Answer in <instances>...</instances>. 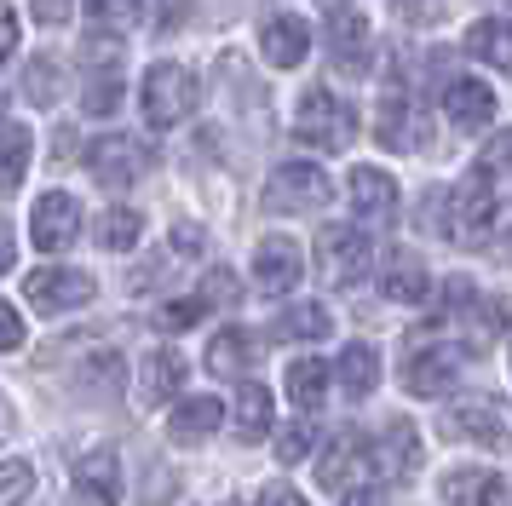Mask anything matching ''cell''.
<instances>
[{"instance_id": "1", "label": "cell", "mask_w": 512, "mask_h": 506, "mask_svg": "<svg viewBox=\"0 0 512 506\" xmlns=\"http://www.w3.org/2000/svg\"><path fill=\"white\" fill-rule=\"evenodd\" d=\"M443 311L455 322V340H461L472 357H489L495 340L507 334V305L495 294H478L466 276H449V282H443Z\"/></svg>"}, {"instance_id": "2", "label": "cell", "mask_w": 512, "mask_h": 506, "mask_svg": "<svg viewBox=\"0 0 512 506\" xmlns=\"http://www.w3.org/2000/svg\"><path fill=\"white\" fill-rule=\"evenodd\" d=\"M144 121L156 127V133H167V127H179V121H190L196 115V104H202V81H196V69L190 64H150V75H144Z\"/></svg>"}, {"instance_id": "3", "label": "cell", "mask_w": 512, "mask_h": 506, "mask_svg": "<svg viewBox=\"0 0 512 506\" xmlns=\"http://www.w3.org/2000/svg\"><path fill=\"white\" fill-rule=\"evenodd\" d=\"M294 138H300L305 150H346L351 138H357V110H351L340 92L328 87H311L300 92V104H294Z\"/></svg>"}, {"instance_id": "4", "label": "cell", "mask_w": 512, "mask_h": 506, "mask_svg": "<svg viewBox=\"0 0 512 506\" xmlns=\"http://www.w3.org/2000/svg\"><path fill=\"white\" fill-rule=\"evenodd\" d=\"M438 432L449 443H478V449H512V414L501 397H484V391H466L443 409Z\"/></svg>"}, {"instance_id": "5", "label": "cell", "mask_w": 512, "mask_h": 506, "mask_svg": "<svg viewBox=\"0 0 512 506\" xmlns=\"http://www.w3.org/2000/svg\"><path fill=\"white\" fill-rule=\"evenodd\" d=\"M98 294V282L87 271H70V265H41V271L24 276V299L35 317H64V311H81L87 299Z\"/></svg>"}, {"instance_id": "6", "label": "cell", "mask_w": 512, "mask_h": 506, "mask_svg": "<svg viewBox=\"0 0 512 506\" xmlns=\"http://www.w3.org/2000/svg\"><path fill=\"white\" fill-rule=\"evenodd\" d=\"M369 236L357 225H323L317 236V276H323L328 288H351V282H363L369 276Z\"/></svg>"}, {"instance_id": "7", "label": "cell", "mask_w": 512, "mask_h": 506, "mask_svg": "<svg viewBox=\"0 0 512 506\" xmlns=\"http://www.w3.org/2000/svg\"><path fill=\"white\" fill-rule=\"evenodd\" d=\"M449 202H455V242H484L489 225H495V167L484 161V167L461 173Z\"/></svg>"}, {"instance_id": "8", "label": "cell", "mask_w": 512, "mask_h": 506, "mask_svg": "<svg viewBox=\"0 0 512 506\" xmlns=\"http://www.w3.org/2000/svg\"><path fill=\"white\" fill-rule=\"evenodd\" d=\"M328 202V173L311 161H282L277 173L265 179V207L271 213H311Z\"/></svg>"}, {"instance_id": "9", "label": "cell", "mask_w": 512, "mask_h": 506, "mask_svg": "<svg viewBox=\"0 0 512 506\" xmlns=\"http://www.w3.org/2000/svg\"><path fill=\"white\" fill-rule=\"evenodd\" d=\"M455 386V351L443 340H409L403 345V391L409 397H443Z\"/></svg>"}, {"instance_id": "10", "label": "cell", "mask_w": 512, "mask_h": 506, "mask_svg": "<svg viewBox=\"0 0 512 506\" xmlns=\"http://www.w3.org/2000/svg\"><path fill=\"white\" fill-rule=\"evenodd\" d=\"M144 167H150V150H144L139 138H127V133L93 138V150H87V173H93L98 184H110V190H127Z\"/></svg>"}, {"instance_id": "11", "label": "cell", "mask_w": 512, "mask_h": 506, "mask_svg": "<svg viewBox=\"0 0 512 506\" xmlns=\"http://www.w3.org/2000/svg\"><path fill=\"white\" fill-rule=\"evenodd\" d=\"M75 230H81V202H75L70 190H47V196H35V207H29V236H35V248L41 253L70 248Z\"/></svg>"}, {"instance_id": "12", "label": "cell", "mask_w": 512, "mask_h": 506, "mask_svg": "<svg viewBox=\"0 0 512 506\" xmlns=\"http://www.w3.org/2000/svg\"><path fill=\"white\" fill-rule=\"evenodd\" d=\"M374 460H369V437L357 432V426H346V432L328 437L323 460H317V483L323 489H346L351 478H369Z\"/></svg>"}, {"instance_id": "13", "label": "cell", "mask_w": 512, "mask_h": 506, "mask_svg": "<svg viewBox=\"0 0 512 506\" xmlns=\"http://www.w3.org/2000/svg\"><path fill=\"white\" fill-rule=\"evenodd\" d=\"M374 138H380L386 150H426V121H420V110L409 104V92L392 87L374 104Z\"/></svg>"}, {"instance_id": "14", "label": "cell", "mask_w": 512, "mask_h": 506, "mask_svg": "<svg viewBox=\"0 0 512 506\" xmlns=\"http://www.w3.org/2000/svg\"><path fill=\"white\" fill-rule=\"evenodd\" d=\"M75 506H121V460L116 449H93L75 466Z\"/></svg>"}, {"instance_id": "15", "label": "cell", "mask_w": 512, "mask_h": 506, "mask_svg": "<svg viewBox=\"0 0 512 506\" xmlns=\"http://www.w3.org/2000/svg\"><path fill=\"white\" fill-rule=\"evenodd\" d=\"M305 259H300V242L294 236H265L254 248V282L265 294H288L294 282H300Z\"/></svg>"}, {"instance_id": "16", "label": "cell", "mask_w": 512, "mask_h": 506, "mask_svg": "<svg viewBox=\"0 0 512 506\" xmlns=\"http://www.w3.org/2000/svg\"><path fill=\"white\" fill-rule=\"evenodd\" d=\"M351 207H357V219H369V225H392L397 219V184L392 173H380V167H351Z\"/></svg>"}, {"instance_id": "17", "label": "cell", "mask_w": 512, "mask_h": 506, "mask_svg": "<svg viewBox=\"0 0 512 506\" xmlns=\"http://www.w3.org/2000/svg\"><path fill=\"white\" fill-rule=\"evenodd\" d=\"M369 460H374V472H380L386 483H403L409 472H415V460H420L415 426H409V420H392V426L369 443Z\"/></svg>"}, {"instance_id": "18", "label": "cell", "mask_w": 512, "mask_h": 506, "mask_svg": "<svg viewBox=\"0 0 512 506\" xmlns=\"http://www.w3.org/2000/svg\"><path fill=\"white\" fill-rule=\"evenodd\" d=\"M438 495L449 506H507V483L489 466H455V472H443Z\"/></svg>"}, {"instance_id": "19", "label": "cell", "mask_w": 512, "mask_h": 506, "mask_svg": "<svg viewBox=\"0 0 512 506\" xmlns=\"http://www.w3.org/2000/svg\"><path fill=\"white\" fill-rule=\"evenodd\" d=\"M259 52H265V64L294 69V64H305V52H311V29H305L294 12H277V18H265V29H259Z\"/></svg>"}, {"instance_id": "20", "label": "cell", "mask_w": 512, "mask_h": 506, "mask_svg": "<svg viewBox=\"0 0 512 506\" xmlns=\"http://www.w3.org/2000/svg\"><path fill=\"white\" fill-rule=\"evenodd\" d=\"M443 110H449V121L461 127V133H478V127H489L495 121V92L484 87V81H449L443 87Z\"/></svg>"}, {"instance_id": "21", "label": "cell", "mask_w": 512, "mask_h": 506, "mask_svg": "<svg viewBox=\"0 0 512 506\" xmlns=\"http://www.w3.org/2000/svg\"><path fill=\"white\" fill-rule=\"evenodd\" d=\"M219 420H225V403H219V397H190V403L173 409L167 437H173L179 449H196V443H208V437L219 432Z\"/></svg>"}, {"instance_id": "22", "label": "cell", "mask_w": 512, "mask_h": 506, "mask_svg": "<svg viewBox=\"0 0 512 506\" xmlns=\"http://www.w3.org/2000/svg\"><path fill=\"white\" fill-rule=\"evenodd\" d=\"M328 52H334V64L346 69V75H357L363 58H369V18L340 6V12L328 18Z\"/></svg>"}, {"instance_id": "23", "label": "cell", "mask_w": 512, "mask_h": 506, "mask_svg": "<svg viewBox=\"0 0 512 506\" xmlns=\"http://www.w3.org/2000/svg\"><path fill=\"white\" fill-rule=\"evenodd\" d=\"M29 161H35V133H29L24 121H12V115H0V196L24 184Z\"/></svg>"}, {"instance_id": "24", "label": "cell", "mask_w": 512, "mask_h": 506, "mask_svg": "<svg viewBox=\"0 0 512 506\" xmlns=\"http://www.w3.org/2000/svg\"><path fill=\"white\" fill-rule=\"evenodd\" d=\"M179 386H185V357H179V351L162 345V351H150V357L139 363V403L156 409V403H167Z\"/></svg>"}, {"instance_id": "25", "label": "cell", "mask_w": 512, "mask_h": 506, "mask_svg": "<svg viewBox=\"0 0 512 506\" xmlns=\"http://www.w3.org/2000/svg\"><path fill=\"white\" fill-rule=\"evenodd\" d=\"M380 294L397 299V305H420V299H426V265L403 248L386 253V265H380Z\"/></svg>"}, {"instance_id": "26", "label": "cell", "mask_w": 512, "mask_h": 506, "mask_svg": "<svg viewBox=\"0 0 512 506\" xmlns=\"http://www.w3.org/2000/svg\"><path fill=\"white\" fill-rule=\"evenodd\" d=\"M259 351H265L259 334H248V328H225V334H213V345H208V368L213 374H248V368L259 363Z\"/></svg>"}, {"instance_id": "27", "label": "cell", "mask_w": 512, "mask_h": 506, "mask_svg": "<svg viewBox=\"0 0 512 506\" xmlns=\"http://www.w3.org/2000/svg\"><path fill=\"white\" fill-rule=\"evenodd\" d=\"M271 414H277V403H271V391L259 386V380H242V386H236L231 420H236V437H242V443H259V437L271 432Z\"/></svg>"}, {"instance_id": "28", "label": "cell", "mask_w": 512, "mask_h": 506, "mask_svg": "<svg viewBox=\"0 0 512 506\" xmlns=\"http://www.w3.org/2000/svg\"><path fill=\"white\" fill-rule=\"evenodd\" d=\"M466 52L478 58V64L501 69V75H512V23L507 18H484L466 29Z\"/></svg>"}, {"instance_id": "29", "label": "cell", "mask_w": 512, "mask_h": 506, "mask_svg": "<svg viewBox=\"0 0 512 506\" xmlns=\"http://www.w3.org/2000/svg\"><path fill=\"white\" fill-rule=\"evenodd\" d=\"M374 386H380V351L374 345H346L340 351V391L351 403H363Z\"/></svg>"}, {"instance_id": "30", "label": "cell", "mask_w": 512, "mask_h": 506, "mask_svg": "<svg viewBox=\"0 0 512 506\" xmlns=\"http://www.w3.org/2000/svg\"><path fill=\"white\" fill-rule=\"evenodd\" d=\"M288 403L305 414H317L328 403V368L317 357H300V363H288Z\"/></svg>"}, {"instance_id": "31", "label": "cell", "mask_w": 512, "mask_h": 506, "mask_svg": "<svg viewBox=\"0 0 512 506\" xmlns=\"http://www.w3.org/2000/svg\"><path fill=\"white\" fill-rule=\"evenodd\" d=\"M139 236H144V219L133 207H110V213L98 219V248H110V253L139 248Z\"/></svg>"}, {"instance_id": "32", "label": "cell", "mask_w": 512, "mask_h": 506, "mask_svg": "<svg viewBox=\"0 0 512 506\" xmlns=\"http://www.w3.org/2000/svg\"><path fill=\"white\" fill-rule=\"evenodd\" d=\"M328 328H334V322H328L323 305H294V311L277 322V340H328Z\"/></svg>"}, {"instance_id": "33", "label": "cell", "mask_w": 512, "mask_h": 506, "mask_svg": "<svg viewBox=\"0 0 512 506\" xmlns=\"http://www.w3.org/2000/svg\"><path fill=\"white\" fill-rule=\"evenodd\" d=\"M24 92L41 104V110H52L58 92H64V69H58V58H35V64L24 69Z\"/></svg>"}, {"instance_id": "34", "label": "cell", "mask_w": 512, "mask_h": 506, "mask_svg": "<svg viewBox=\"0 0 512 506\" xmlns=\"http://www.w3.org/2000/svg\"><path fill=\"white\" fill-rule=\"evenodd\" d=\"M35 495V466L29 460H0V506H24Z\"/></svg>"}, {"instance_id": "35", "label": "cell", "mask_w": 512, "mask_h": 506, "mask_svg": "<svg viewBox=\"0 0 512 506\" xmlns=\"http://www.w3.org/2000/svg\"><path fill=\"white\" fill-rule=\"evenodd\" d=\"M87 18L104 29H133L144 18V0H87Z\"/></svg>"}, {"instance_id": "36", "label": "cell", "mask_w": 512, "mask_h": 506, "mask_svg": "<svg viewBox=\"0 0 512 506\" xmlns=\"http://www.w3.org/2000/svg\"><path fill=\"white\" fill-rule=\"evenodd\" d=\"M196 294H202V305L236 311V305H242V282H236L231 271H208V276H202V288H196Z\"/></svg>"}, {"instance_id": "37", "label": "cell", "mask_w": 512, "mask_h": 506, "mask_svg": "<svg viewBox=\"0 0 512 506\" xmlns=\"http://www.w3.org/2000/svg\"><path fill=\"white\" fill-rule=\"evenodd\" d=\"M311 455V426H277V460L294 466V460Z\"/></svg>"}, {"instance_id": "38", "label": "cell", "mask_w": 512, "mask_h": 506, "mask_svg": "<svg viewBox=\"0 0 512 506\" xmlns=\"http://www.w3.org/2000/svg\"><path fill=\"white\" fill-rule=\"evenodd\" d=\"M202 311H208V305H202V294H196V299H173V305H162V311H156V328H190Z\"/></svg>"}, {"instance_id": "39", "label": "cell", "mask_w": 512, "mask_h": 506, "mask_svg": "<svg viewBox=\"0 0 512 506\" xmlns=\"http://www.w3.org/2000/svg\"><path fill=\"white\" fill-rule=\"evenodd\" d=\"M18 345H24V317L0 299V351H18Z\"/></svg>"}, {"instance_id": "40", "label": "cell", "mask_w": 512, "mask_h": 506, "mask_svg": "<svg viewBox=\"0 0 512 506\" xmlns=\"http://www.w3.org/2000/svg\"><path fill=\"white\" fill-rule=\"evenodd\" d=\"M18 52V12L12 6H0V64Z\"/></svg>"}, {"instance_id": "41", "label": "cell", "mask_w": 512, "mask_h": 506, "mask_svg": "<svg viewBox=\"0 0 512 506\" xmlns=\"http://www.w3.org/2000/svg\"><path fill=\"white\" fill-rule=\"evenodd\" d=\"M254 506H305L300 501V489H288V483H271V489H259V501Z\"/></svg>"}, {"instance_id": "42", "label": "cell", "mask_w": 512, "mask_h": 506, "mask_svg": "<svg viewBox=\"0 0 512 506\" xmlns=\"http://www.w3.org/2000/svg\"><path fill=\"white\" fill-rule=\"evenodd\" d=\"M484 156H489V167H495V173H501V167L512 173V133H501V138H495V144L484 150Z\"/></svg>"}, {"instance_id": "43", "label": "cell", "mask_w": 512, "mask_h": 506, "mask_svg": "<svg viewBox=\"0 0 512 506\" xmlns=\"http://www.w3.org/2000/svg\"><path fill=\"white\" fill-rule=\"evenodd\" d=\"M35 18L41 23H64L70 18V0H35Z\"/></svg>"}, {"instance_id": "44", "label": "cell", "mask_w": 512, "mask_h": 506, "mask_svg": "<svg viewBox=\"0 0 512 506\" xmlns=\"http://www.w3.org/2000/svg\"><path fill=\"white\" fill-rule=\"evenodd\" d=\"M12 259H18V248H12V225L0 219V276L12 271Z\"/></svg>"}, {"instance_id": "45", "label": "cell", "mask_w": 512, "mask_h": 506, "mask_svg": "<svg viewBox=\"0 0 512 506\" xmlns=\"http://www.w3.org/2000/svg\"><path fill=\"white\" fill-rule=\"evenodd\" d=\"M173 248H179V253H196V248H202V230H185V225H179V230H173Z\"/></svg>"}, {"instance_id": "46", "label": "cell", "mask_w": 512, "mask_h": 506, "mask_svg": "<svg viewBox=\"0 0 512 506\" xmlns=\"http://www.w3.org/2000/svg\"><path fill=\"white\" fill-rule=\"evenodd\" d=\"M340 506H380V495L363 483V489H346V501H340Z\"/></svg>"}, {"instance_id": "47", "label": "cell", "mask_w": 512, "mask_h": 506, "mask_svg": "<svg viewBox=\"0 0 512 506\" xmlns=\"http://www.w3.org/2000/svg\"><path fill=\"white\" fill-rule=\"evenodd\" d=\"M495 253H501V259H507V265H512V219H507V225H501V236H495Z\"/></svg>"}, {"instance_id": "48", "label": "cell", "mask_w": 512, "mask_h": 506, "mask_svg": "<svg viewBox=\"0 0 512 506\" xmlns=\"http://www.w3.org/2000/svg\"><path fill=\"white\" fill-rule=\"evenodd\" d=\"M12 432V403H6V397H0V437Z\"/></svg>"}, {"instance_id": "49", "label": "cell", "mask_w": 512, "mask_h": 506, "mask_svg": "<svg viewBox=\"0 0 512 506\" xmlns=\"http://www.w3.org/2000/svg\"><path fill=\"white\" fill-rule=\"evenodd\" d=\"M317 6H328V12H340V6H346V0H317Z\"/></svg>"}, {"instance_id": "50", "label": "cell", "mask_w": 512, "mask_h": 506, "mask_svg": "<svg viewBox=\"0 0 512 506\" xmlns=\"http://www.w3.org/2000/svg\"><path fill=\"white\" fill-rule=\"evenodd\" d=\"M219 506H236V501H219Z\"/></svg>"}]
</instances>
